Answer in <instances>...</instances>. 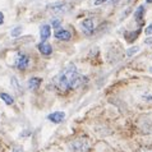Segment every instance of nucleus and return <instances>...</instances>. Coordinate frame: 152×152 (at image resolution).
<instances>
[{
	"instance_id": "9",
	"label": "nucleus",
	"mask_w": 152,
	"mask_h": 152,
	"mask_svg": "<svg viewBox=\"0 0 152 152\" xmlns=\"http://www.w3.org/2000/svg\"><path fill=\"white\" fill-rule=\"evenodd\" d=\"M40 35H41V40L42 41H46L51 35V29H50V26L45 24V26L41 27V31H40Z\"/></svg>"
},
{
	"instance_id": "8",
	"label": "nucleus",
	"mask_w": 152,
	"mask_h": 152,
	"mask_svg": "<svg viewBox=\"0 0 152 152\" xmlns=\"http://www.w3.org/2000/svg\"><path fill=\"white\" fill-rule=\"evenodd\" d=\"M39 50H40L41 54H44V55H50V54L53 53V48L46 41H42L39 45Z\"/></svg>"
},
{
	"instance_id": "24",
	"label": "nucleus",
	"mask_w": 152,
	"mask_h": 152,
	"mask_svg": "<svg viewBox=\"0 0 152 152\" xmlns=\"http://www.w3.org/2000/svg\"><path fill=\"white\" fill-rule=\"evenodd\" d=\"M146 1H147V3H152V0H146Z\"/></svg>"
},
{
	"instance_id": "6",
	"label": "nucleus",
	"mask_w": 152,
	"mask_h": 152,
	"mask_svg": "<svg viewBox=\"0 0 152 152\" xmlns=\"http://www.w3.org/2000/svg\"><path fill=\"white\" fill-rule=\"evenodd\" d=\"M64 118H65V114L63 111H55V113L50 114V115L48 116V119L50 121H53V123L59 124V123H61V121L64 120Z\"/></svg>"
},
{
	"instance_id": "14",
	"label": "nucleus",
	"mask_w": 152,
	"mask_h": 152,
	"mask_svg": "<svg viewBox=\"0 0 152 152\" xmlns=\"http://www.w3.org/2000/svg\"><path fill=\"white\" fill-rule=\"evenodd\" d=\"M138 33H139V31H137L136 33H134V32H132V33H126V40H128V41H133L134 39H136V37L138 36Z\"/></svg>"
},
{
	"instance_id": "3",
	"label": "nucleus",
	"mask_w": 152,
	"mask_h": 152,
	"mask_svg": "<svg viewBox=\"0 0 152 152\" xmlns=\"http://www.w3.org/2000/svg\"><path fill=\"white\" fill-rule=\"evenodd\" d=\"M14 65L17 66L18 69L20 70H24L29 65V58L26 55V54H22V53H18L15 55L14 59Z\"/></svg>"
},
{
	"instance_id": "11",
	"label": "nucleus",
	"mask_w": 152,
	"mask_h": 152,
	"mask_svg": "<svg viewBox=\"0 0 152 152\" xmlns=\"http://www.w3.org/2000/svg\"><path fill=\"white\" fill-rule=\"evenodd\" d=\"M41 84V78H31L28 81V87L31 88V90H37V88L40 87Z\"/></svg>"
},
{
	"instance_id": "16",
	"label": "nucleus",
	"mask_w": 152,
	"mask_h": 152,
	"mask_svg": "<svg viewBox=\"0 0 152 152\" xmlns=\"http://www.w3.org/2000/svg\"><path fill=\"white\" fill-rule=\"evenodd\" d=\"M137 51H138V48L136 46V48H132V49H129L128 51H126V54H128V55L130 56V55H133V54H136Z\"/></svg>"
},
{
	"instance_id": "12",
	"label": "nucleus",
	"mask_w": 152,
	"mask_h": 152,
	"mask_svg": "<svg viewBox=\"0 0 152 152\" xmlns=\"http://www.w3.org/2000/svg\"><path fill=\"white\" fill-rule=\"evenodd\" d=\"M143 13H145V8H143V7H139L138 9H137V12L134 13V17H136V19H137L138 23L142 22V19H143Z\"/></svg>"
},
{
	"instance_id": "2",
	"label": "nucleus",
	"mask_w": 152,
	"mask_h": 152,
	"mask_svg": "<svg viewBox=\"0 0 152 152\" xmlns=\"http://www.w3.org/2000/svg\"><path fill=\"white\" fill-rule=\"evenodd\" d=\"M68 148L69 152H88L91 150V142L87 137H79L69 143Z\"/></svg>"
},
{
	"instance_id": "1",
	"label": "nucleus",
	"mask_w": 152,
	"mask_h": 152,
	"mask_svg": "<svg viewBox=\"0 0 152 152\" xmlns=\"http://www.w3.org/2000/svg\"><path fill=\"white\" fill-rule=\"evenodd\" d=\"M86 81V78L78 73L77 68L74 64H68L64 68V70L58 75L55 84L60 91H69L78 88L79 86H82L83 82Z\"/></svg>"
},
{
	"instance_id": "15",
	"label": "nucleus",
	"mask_w": 152,
	"mask_h": 152,
	"mask_svg": "<svg viewBox=\"0 0 152 152\" xmlns=\"http://www.w3.org/2000/svg\"><path fill=\"white\" fill-rule=\"evenodd\" d=\"M20 33H22V27H19V26H18V27H15L13 31H12V36H13V37H17V36H19Z\"/></svg>"
},
{
	"instance_id": "20",
	"label": "nucleus",
	"mask_w": 152,
	"mask_h": 152,
	"mask_svg": "<svg viewBox=\"0 0 152 152\" xmlns=\"http://www.w3.org/2000/svg\"><path fill=\"white\" fill-rule=\"evenodd\" d=\"M106 1H110V0H95V5H100V4L106 3Z\"/></svg>"
},
{
	"instance_id": "18",
	"label": "nucleus",
	"mask_w": 152,
	"mask_h": 152,
	"mask_svg": "<svg viewBox=\"0 0 152 152\" xmlns=\"http://www.w3.org/2000/svg\"><path fill=\"white\" fill-rule=\"evenodd\" d=\"M138 152H152V146H148V147H142L141 150Z\"/></svg>"
},
{
	"instance_id": "13",
	"label": "nucleus",
	"mask_w": 152,
	"mask_h": 152,
	"mask_svg": "<svg viewBox=\"0 0 152 152\" xmlns=\"http://www.w3.org/2000/svg\"><path fill=\"white\" fill-rule=\"evenodd\" d=\"M0 97L4 100V102L8 104V105H12L14 102V100H13V97H12L10 95H8V94H0Z\"/></svg>"
},
{
	"instance_id": "10",
	"label": "nucleus",
	"mask_w": 152,
	"mask_h": 152,
	"mask_svg": "<svg viewBox=\"0 0 152 152\" xmlns=\"http://www.w3.org/2000/svg\"><path fill=\"white\" fill-rule=\"evenodd\" d=\"M55 37L58 40H69L70 39V33L68 31H65V29H58V31L55 32Z\"/></svg>"
},
{
	"instance_id": "4",
	"label": "nucleus",
	"mask_w": 152,
	"mask_h": 152,
	"mask_svg": "<svg viewBox=\"0 0 152 152\" xmlns=\"http://www.w3.org/2000/svg\"><path fill=\"white\" fill-rule=\"evenodd\" d=\"M49 12H51L54 14H63L68 10V4L65 3H54L51 5H49Z\"/></svg>"
},
{
	"instance_id": "23",
	"label": "nucleus",
	"mask_w": 152,
	"mask_h": 152,
	"mask_svg": "<svg viewBox=\"0 0 152 152\" xmlns=\"http://www.w3.org/2000/svg\"><path fill=\"white\" fill-rule=\"evenodd\" d=\"M14 152H23V151L20 150V148H15V150H14Z\"/></svg>"
},
{
	"instance_id": "19",
	"label": "nucleus",
	"mask_w": 152,
	"mask_h": 152,
	"mask_svg": "<svg viewBox=\"0 0 152 152\" xmlns=\"http://www.w3.org/2000/svg\"><path fill=\"white\" fill-rule=\"evenodd\" d=\"M145 33H146V35H152V23L150 24V26H148V27H147V28H146V31H145Z\"/></svg>"
},
{
	"instance_id": "21",
	"label": "nucleus",
	"mask_w": 152,
	"mask_h": 152,
	"mask_svg": "<svg viewBox=\"0 0 152 152\" xmlns=\"http://www.w3.org/2000/svg\"><path fill=\"white\" fill-rule=\"evenodd\" d=\"M3 23H4V14L0 12V26H1Z\"/></svg>"
},
{
	"instance_id": "5",
	"label": "nucleus",
	"mask_w": 152,
	"mask_h": 152,
	"mask_svg": "<svg viewBox=\"0 0 152 152\" xmlns=\"http://www.w3.org/2000/svg\"><path fill=\"white\" fill-rule=\"evenodd\" d=\"M81 26H82V31L86 33V35H91V33L94 32V29H95V23H94V19L92 18L84 19L83 22L81 23Z\"/></svg>"
},
{
	"instance_id": "25",
	"label": "nucleus",
	"mask_w": 152,
	"mask_h": 152,
	"mask_svg": "<svg viewBox=\"0 0 152 152\" xmlns=\"http://www.w3.org/2000/svg\"><path fill=\"white\" fill-rule=\"evenodd\" d=\"M151 70H152V68H151Z\"/></svg>"
},
{
	"instance_id": "22",
	"label": "nucleus",
	"mask_w": 152,
	"mask_h": 152,
	"mask_svg": "<svg viewBox=\"0 0 152 152\" xmlns=\"http://www.w3.org/2000/svg\"><path fill=\"white\" fill-rule=\"evenodd\" d=\"M145 42H146V44H148V45H152V37H148V39H146Z\"/></svg>"
},
{
	"instance_id": "17",
	"label": "nucleus",
	"mask_w": 152,
	"mask_h": 152,
	"mask_svg": "<svg viewBox=\"0 0 152 152\" xmlns=\"http://www.w3.org/2000/svg\"><path fill=\"white\" fill-rule=\"evenodd\" d=\"M51 24H53V27L58 28L60 26V19H51Z\"/></svg>"
},
{
	"instance_id": "7",
	"label": "nucleus",
	"mask_w": 152,
	"mask_h": 152,
	"mask_svg": "<svg viewBox=\"0 0 152 152\" xmlns=\"http://www.w3.org/2000/svg\"><path fill=\"white\" fill-rule=\"evenodd\" d=\"M139 101H142V104L145 105H152V91H146L142 92Z\"/></svg>"
}]
</instances>
